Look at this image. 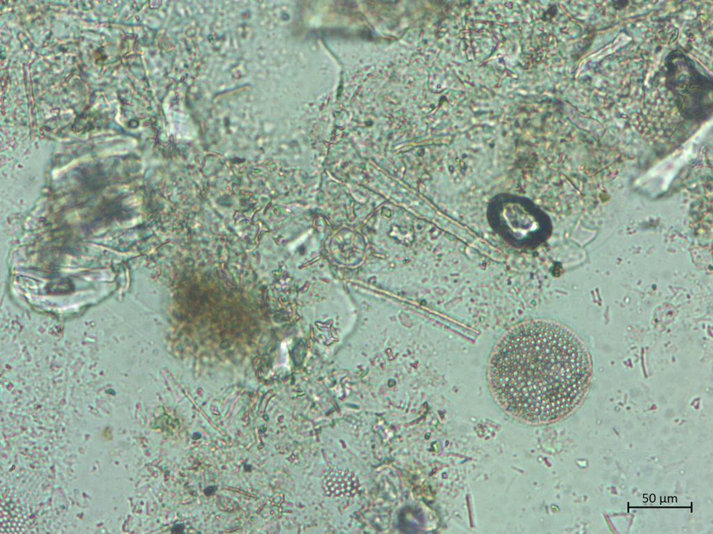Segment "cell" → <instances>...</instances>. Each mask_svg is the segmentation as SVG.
Returning a JSON list of instances; mask_svg holds the SVG:
<instances>
[{"label":"cell","mask_w":713,"mask_h":534,"mask_svg":"<svg viewBox=\"0 0 713 534\" xmlns=\"http://www.w3.org/2000/svg\"><path fill=\"white\" fill-rule=\"evenodd\" d=\"M592 372L590 354L571 330L536 319L506 332L489 358L487 379L498 405L530 425L554 422L582 400Z\"/></svg>","instance_id":"6da1fadb"},{"label":"cell","mask_w":713,"mask_h":534,"mask_svg":"<svg viewBox=\"0 0 713 534\" xmlns=\"http://www.w3.org/2000/svg\"><path fill=\"white\" fill-rule=\"evenodd\" d=\"M667 83L682 114L702 120L712 113V78L702 72L689 57L680 51L668 57Z\"/></svg>","instance_id":"7a4b0ae2"}]
</instances>
